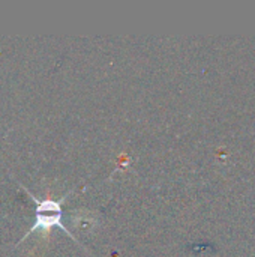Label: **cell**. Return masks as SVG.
<instances>
[{
    "mask_svg": "<svg viewBox=\"0 0 255 257\" xmlns=\"http://www.w3.org/2000/svg\"><path fill=\"white\" fill-rule=\"evenodd\" d=\"M24 190H26V193L36 202V221L33 223V226L27 230V233L21 238V241H20L17 245H20L23 241H26V238L30 236L32 233H35V232H38V230H41V232H48L51 227H59V229H62V230H63L65 233H68L75 242H78V241L75 239V236L62 224V203L65 202V199L68 197V194H66L65 197L59 199V200H51V199L39 200V199H36L35 196H32V193H30L27 188H24Z\"/></svg>",
    "mask_w": 255,
    "mask_h": 257,
    "instance_id": "cell-1",
    "label": "cell"
}]
</instances>
